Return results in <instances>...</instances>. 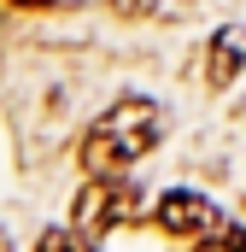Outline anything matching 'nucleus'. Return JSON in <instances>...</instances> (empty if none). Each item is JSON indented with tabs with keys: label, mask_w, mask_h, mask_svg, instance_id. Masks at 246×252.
I'll use <instances>...</instances> for the list:
<instances>
[{
	"label": "nucleus",
	"mask_w": 246,
	"mask_h": 252,
	"mask_svg": "<svg viewBox=\"0 0 246 252\" xmlns=\"http://www.w3.org/2000/svg\"><path fill=\"white\" fill-rule=\"evenodd\" d=\"M158 135H164V112H158L153 100L129 94V100H118L106 118H94V129L82 135V164H88L94 176H118L123 164H135V158H147V153L158 147Z\"/></svg>",
	"instance_id": "1"
},
{
	"label": "nucleus",
	"mask_w": 246,
	"mask_h": 252,
	"mask_svg": "<svg viewBox=\"0 0 246 252\" xmlns=\"http://www.w3.org/2000/svg\"><path fill=\"white\" fill-rule=\"evenodd\" d=\"M135 211V188L123 182V176H94L88 188L76 193V223H82V235H106L112 223H123Z\"/></svg>",
	"instance_id": "2"
},
{
	"label": "nucleus",
	"mask_w": 246,
	"mask_h": 252,
	"mask_svg": "<svg viewBox=\"0 0 246 252\" xmlns=\"http://www.w3.org/2000/svg\"><path fill=\"white\" fill-rule=\"evenodd\" d=\"M217 223H223V211L193 188H170L158 199V229L164 235H211Z\"/></svg>",
	"instance_id": "3"
},
{
	"label": "nucleus",
	"mask_w": 246,
	"mask_h": 252,
	"mask_svg": "<svg viewBox=\"0 0 246 252\" xmlns=\"http://www.w3.org/2000/svg\"><path fill=\"white\" fill-rule=\"evenodd\" d=\"M241 64H246V30L229 24V30H217L211 47H205V82H211V88H229V82L241 76Z\"/></svg>",
	"instance_id": "4"
},
{
	"label": "nucleus",
	"mask_w": 246,
	"mask_h": 252,
	"mask_svg": "<svg viewBox=\"0 0 246 252\" xmlns=\"http://www.w3.org/2000/svg\"><path fill=\"white\" fill-rule=\"evenodd\" d=\"M193 252H246V229H241V223H217Z\"/></svg>",
	"instance_id": "5"
},
{
	"label": "nucleus",
	"mask_w": 246,
	"mask_h": 252,
	"mask_svg": "<svg viewBox=\"0 0 246 252\" xmlns=\"http://www.w3.org/2000/svg\"><path fill=\"white\" fill-rule=\"evenodd\" d=\"M35 252H88V241H82L76 229H47V235L35 241Z\"/></svg>",
	"instance_id": "6"
},
{
	"label": "nucleus",
	"mask_w": 246,
	"mask_h": 252,
	"mask_svg": "<svg viewBox=\"0 0 246 252\" xmlns=\"http://www.w3.org/2000/svg\"><path fill=\"white\" fill-rule=\"evenodd\" d=\"M18 6H53V0H18Z\"/></svg>",
	"instance_id": "7"
}]
</instances>
